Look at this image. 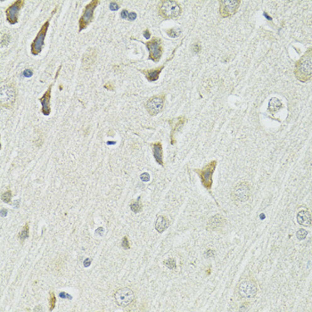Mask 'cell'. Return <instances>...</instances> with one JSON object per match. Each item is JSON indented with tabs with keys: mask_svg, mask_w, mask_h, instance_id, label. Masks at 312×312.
Masks as SVG:
<instances>
[{
	"mask_svg": "<svg viewBox=\"0 0 312 312\" xmlns=\"http://www.w3.org/2000/svg\"><path fill=\"white\" fill-rule=\"evenodd\" d=\"M294 75L301 82L310 80L312 77V49L309 48L296 63Z\"/></svg>",
	"mask_w": 312,
	"mask_h": 312,
	"instance_id": "obj_1",
	"label": "cell"
},
{
	"mask_svg": "<svg viewBox=\"0 0 312 312\" xmlns=\"http://www.w3.org/2000/svg\"><path fill=\"white\" fill-rule=\"evenodd\" d=\"M158 13L165 20L175 19L181 14V7L176 1L161 0L158 4Z\"/></svg>",
	"mask_w": 312,
	"mask_h": 312,
	"instance_id": "obj_2",
	"label": "cell"
},
{
	"mask_svg": "<svg viewBox=\"0 0 312 312\" xmlns=\"http://www.w3.org/2000/svg\"><path fill=\"white\" fill-rule=\"evenodd\" d=\"M56 11H57V6L54 9V11L52 12L51 17H50L49 19H48V20H47V21L42 25V27L40 28V30H39V31H38L37 37L34 38V40H33L32 43L30 45V50H31V54H32L33 55H39L40 52H41L42 49H43L45 38H46V35H47V32L48 28H49L50 20H51L52 16L54 15V14H55Z\"/></svg>",
	"mask_w": 312,
	"mask_h": 312,
	"instance_id": "obj_3",
	"label": "cell"
},
{
	"mask_svg": "<svg viewBox=\"0 0 312 312\" xmlns=\"http://www.w3.org/2000/svg\"><path fill=\"white\" fill-rule=\"evenodd\" d=\"M217 166V161H211L203 167L202 170H194L197 173L200 178L202 185L204 188L211 190L213 184V173Z\"/></svg>",
	"mask_w": 312,
	"mask_h": 312,
	"instance_id": "obj_4",
	"label": "cell"
},
{
	"mask_svg": "<svg viewBox=\"0 0 312 312\" xmlns=\"http://www.w3.org/2000/svg\"><path fill=\"white\" fill-rule=\"evenodd\" d=\"M16 92L12 85H2L0 88V104L4 108H11L14 104Z\"/></svg>",
	"mask_w": 312,
	"mask_h": 312,
	"instance_id": "obj_5",
	"label": "cell"
},
{
	"mask_svg": "<svg viewBox=\"0 0 312 312\" xmlns=\"http://www.w3.org/2000/svg\"><path fill=\"white\" fill-rule=\"evenodd\" d=\"M237 293L240 297L244 299H251L255 297L258 293L257 283L253 279H244L238 285Z\"/></svg>",
	"mask_w": 312,
	"mask_h": 312,
	"instance_id": "obj_6",
	"label": "cell"
},
{
	"mask_svg": "<svg viewBox=\"0 0 312 312\" xmlns=\"http://www.w3.org/2000/svg\"><path fill=\"white\" fill-rule=\"evenodd\" d=\"M99 4H100L99 0H92L86 6L82 16L79 20V31H81L84 29H86L88 26V24L93 21L94 11Z\"/></svg>",
	"mask_w": 312,
	"mask_h": 312,
	"instance_id": "obj_7",
	"label": "cell"
},
{
	"mask_svg": "<svg viewBox=\"0 0 312 312\" xmlns=\"http://www.w3.org/2000/svg\"><path fill=\"white\" fill-rule=\"evenodd\" d=\"M145 46H146L148 52H149L148 58L150 60L155 62V63L159 62L161 60V55H162V53H163V48H162V46H161V38L154 37L151 40L147 41L145 43Z\"/></svg>",
	"mask_w": 312,
	"mask_h": 312,
	"instance_id": "obj_8",
	"label": "cell"
},
{
	"mask_svg": "<svg viewBox=\"0 0 312 312\" xmlns=\"http://www.w3.org/2000/svg\"><path fill=\"white\" fill-rule=\"evenodd\" d=\"M241 4L240 0L219 1V14L222 18H228L236 14Z\"/></svg>",
	"mask_w": 312,
	"mask_h": 312,
	"instance_id": "obj_9",
	"label": "cell"
},
{
	"mask_svg": "<svg viewBox=\"0 0 312 312\" xmlns=\"http://www.w3.org/2000/svg\"><path fill=\"white\" fill-rule=\"evenodd\" d=\"M114 299L116 303L119 306L125 307L130 305L132 302L135 300V294L134 292L130 289V288H121L119 290L116 291V293H114Z\"/></svg>",
	"mask_w": 312,
	"mask_h": 312,
	"instance_id": "obj_10",
	"label": "cell"
},
{
	"mask_svg": "<svg viewBox=\"0 0 312 312\" xmlns=\"http://www.w3.org/2000/svg\"><path fill=\"white\" fill-rule=\"evenodd\" d=\"M164 101V95H159V96H152L145 104V108H146L148 113L152 115V116H155V115L160 113L161 112L162 108H163Z\"/></svg>",
	"mask_w": 312,
	"mask_h": 312,
	"instance_id": "obj_11",
	"label": "cell"
},
{
	"mask_svg": "<svg viewBox=\"0 0 312 312\" xmlns=\"http://www.w3.org/2000/svg\"><path fill=\"white\" fill-rule=\"evenodd\" d=\"M250 194H251L250 186L245 182H242L235 186L234 190L232 192V198L235 202L244 203L250 198Z\"/></svg>",
	"mask_w": 312,
	"mask_h": 312,
	"instance_id": "obj_12",
	"label": "cell"
},
{
	"mask_svg": "<svg viewBox=\"0 0 312 312\" xmlns=\"http://www.w3.org/2000/svg\"><path fill=\"white\" fill-rule=\"evenodd\" d=\"M25 4L24 0H16L14 1L11 6H9L6 10V20L10 24L14 25L18 22V14L19 11L22 9Z\"/></svg>",
	"mask_w": 312,
	"mask_h": 312,
	"instance_id": "obj_13",
	"label": "cell"
},
{
	"mask_svg": "<svg viewBox=\"0 0 312 312\" xmlns=\"http://www.w3.org/2000/svg\"><path fill=\"white\" fill-rule=\"evenodd\" d=\"M53 84L50 85L49 88L47 89L42 97L39 98V102L42 104L41 112L45 116H48L51 113V107H50V101H51V93H52Z\"/></svg>",
	"mask_w": 312,
	"mask_h": 312,
	"instance_id": "obj_14",
	"label": "cell"
},
{
	"mask_svg": "<svg viewBox=\"0 0 312 312\" xmlns=\"http://www.w3.org/2000/svg\"><path fill=\"white\" fill-rule=\"evenodd\" d=\"M164 67L165 64H163V65H161L159 67H157V68L151 69V70H140V72H142L143 74L145 76L148 81L153 82V81H156L159 79L160 73L164 69Z\"/></svg>",
	"mask_w": 312,
	"mask_h": 312,
	"instance_id": "obj_15",
	"label": "cell"
},
{
	"mask_svg": "<svg viewBox=\"0 0 312 312\" xmlns=\"http://www.w3.org/2000/svg\"><path fill=\"white\" fill-rule=\"evenodd\" d=\"M170 122V126H171V133H170V140H171V144L174 145L175 144V139H174V135L175 133L178 130H179L181 127L183 126L186 122V118L181 116V117H178L177 119H174V120H171V121H169Z\"/></svg>",
	"mask_w": 312,
	"mask_h": 312,
	"instance_id": "obj_16",
	"label": "cell"
},
{
	"mask_svg": "<svg viewBox=\"0 0 312 312\" xmlns=\"http://www.w3.org/2000/svg\"><path fill=\"white\" fill-rule=\"evenodd\" d=\"M152 148H153V157L156 161V162L161 166H164V163H163V150H162L161 143H153V144H152Z\"/></svg>",
	"mask_w": 312,
	"mask_h": 312,
	"instance_id": "obj_17",
	"label": "cell"
},
{
	"mask_svg": "<svg viewBox=\"0 0 312 312\" xmlns=\"http://www.w3.org/2000/svg\"><path fill=\"white\" fill-rule=\"evenodd\" d=\"M311 221V213L309 211H300L297 214V222L301 226L310 227Z\"/></svg>",
	"mask_w": 312,
	"mask_h": 312,
	"instance_id": "obj_18",
	"label": "cell"
},
{
	"mask_svg": "<svg viewBox=\"0 0 312 312\" xmlns=\"http://www.w3.org/2000/svg\"><path fill=\"white\" fill-rule=\"evenodd\" d=\"M170 220L167 219L166 217H164V216H159L157 218V219H156V222H155V229L157 230L158 233L161 234V233H163L165 230L170 227Z\"/></svg>",
	"mask_w": 312,
	"mask_h": 312,
	"instance_id": "obj_19",
	"label": "cell"
},
{
	"mask_svg": "<svg viewBox=\"0 0 312 312\" xmlns=\"http://www.w3.org/2000/svg\"><path fill=\"white\" fill-rule=\"evenodd\" d=\"M223 223H224V219L222 218V216L219 215V214H217V215L213 216L211 219L209 220L208 229L210 230L219 229V227H222Z\"/></svg>",
	"mask_w": 312,
	"mask_h": 312,
	"instance_id": "obj_20",
	"label": "cell"
},
{
	"mask_svg": "<svg viewBox=\"0 0 312 312\" xmlns=\"http://www.w3.org/2000/svg\"><path fill=\"white\" fill-rule=\"evenodd\" d=\"M282 107H283V104L279 99L276 98V97L270 99V101L268 103V111L271 113H275V112H278Z\"/></svg>",
	"mask_w": 312,
	"mask_h": 312,
	"instance_id": "obj_21",
	"label": "cell"
},
{
	"mask_svg": "<svg viewBox=\"0 0 312 312\" xmlns=\"http://www.w3.org/2000/svg\"><path fill=\"white\" fill-rule=\"evenodd\" d=\"M94 59H95V55H93L92 52H88L86 55H84V57H83V64L85 66L91 65L94 63Z\"/></svg>",
	"mask_w": 312,
	"mask_h": 312,
	"instance_id": "obj_22",
	"label": "cell"
},
{
	"mask_svg": "<svg viewBox=\"0 0 312 312\" xmlns=\"http://www.w3.org/2000/svg\"><path fill=\"white\" fill-rule=\"evenodd\" d=\"M130 209H131L132 211L135 212V213H138L142 211V204L140 203V197H138L137 202L130 204Z\"/></svg>",
	"mask_w": 312,
	"mask_h": 312,
	"instance_id": "obj_23",
	"label": "cell"
},
{
	"mask_svg": "<svg viewBox=\"0 0 312 312\" xmlns=\"http://www.w3.org/2000/svg\"><path fill=\"white\" fill-rule=\"evenodd\" d=\"M29 229H30V227H29V224L28 223H26L25 224V226L23 227V229L20 232V234H19V239L21 240L22 242H23L27 237H29Z\"/></svg>",
	"mask_w": 312,
	"mask_h": 312,
	"instance_id": "obj_24",
	"label": "cell"
},
{
	"mask_svg": "<svg viewBox=\"0 0 312 312\" xmlns=\"http://www.w3.org/2000/svg\"><path fill=\"white\" fill-rule=\"evenodd\" d=\"M163 264H164L167 268H170V269H172V270H175L176 268H177V264H176L175 260L172 259V258H170V259L164 260Z\"/></svg>",
	"mask_w": 312,
	"mask_h": 312,
	"instance_id": "obj_25",
	"label": "cell"
},
{
	"mask_svg": "<svg viewBox=\"0 0 312 312\" xmlns=\"http://www.w3.org/2000/svg\"><path fill=\"white\" fill-rule=\"evenodd\" d=\"M11 198H12L11 190H7V191L5 192L4 194H2V195H1L2 201L6 203H10V202H11Z\"/></svg>",
	"mask_w": 312,
	"mask_h": 312,
	"instance_id": "obj_26",
	"label": "cell"
},
{
	"mask_svg": "<svg viewBox=\"0 0 312 312\" xmlns=\"http://www.w3.org/2000/svg\"><path fill=\"white\" fill-rule=\"evenodd\" d=\"M49 305H50V311L54 310L55 305H56V297H55L54 292H51V293H50Z\"/></svg>",
	"mask_w": 312,
	"mask_h": 312,
	"instance_id": "obj_27",
	"label": "cell"
},
{
	"mask_svg": "<svg viewBox=\"0 0 312 312\" xmlns=\"http://www.w3.org/2000/svg\"><path fill=\"white\" fill-rule=\"evenodd\" d=\"M10 41V35L8 33H5V34H2L1 35V47H5V46H7L8 43Z\"/></svg>",
	"mask_w": 312,
	"mask_h": 312,
	"instance_id": "obj_28",
	"label": "cell"
},
{
	"mask_svg": "<svg viewBox=\"0 0 312 312\" xmlns=\"http://www.w3.org/2000/svg\"><path fill=\"white\" fill-rule=\"evenodd\" d=\"M166 33L171 37V38H178L180 35V30H177V29H170V30H167Z\"/></svg>",
	"mask_w": 312,
	"mask_h": 312,
	"instance_id": "obj_29",
	"label": "cell"
},
{
	"mask_svg": "<svg viewBox=\"0 0 312 312\" xmlns=\"http://www.w3.org/2000/svg\"><path fill=\"white\" fill-rule=\"evenodd\" d=\"M307 235H308V232H307L305 229H299L297 232H296V236L299 240H303L306 238Z\"/></svg>",
	"mask_w": 312,
	"mask_h": 312,
	"instance_id": "obj_30",
	"label": "cell"
},
{
	"mask_svg": "<svg viewBox=\"0 0 312 312\" xmlns=\"http://www.w3.org/2000/svg\"><path fill=\"white\" fill-rule=\"evenodd\" d=\"M121 246L123 247L125 250L130 249V245H129V239H128V236H124L123 237L122 242H121Z\"/></svg>",
	"mask_w": 312,
	"mask_h": 312,
	"instance_id": "obj_31",
	"label": "cell"
},
{
	"mask_svg": "<svg viewBox=\"0 0 312 312\" xmlns=\"http://www.w3.org/2000/svg\"><path fill=\"white\" fill-rule=\"evenodd\" d=\"M204 255H205V258H214L215 257V255H216V252H215V251L214 250H212V249H208L206 252H205V253H204Z\"/></svg>",
	"mask_w": 312,
	"mask_h": 312,
	"instance_id": "obj_32",
	"label": "cell"
},
{
	"mask_svg": "<svg viewBox=\"0 0 312 312\" xmlns=\"http://www.w3.org/2000/svg\"><path fill=\"white\" fill-rule=\"evenodd\" d=\"M119 8H120V6L118 5V3L116 1H112L110 3V9L112 11H117V10H119Z\"/></svg>",
	"mask_w": 312,
	"mask_h": 312,
	"instance_id": "obj_33",
	"label": "cell"
},
{
	"mask_svg": "<svg viewBox=\"0 0 312 312\" xmlns=\"http://www.w3.org/2000/svg\"><path fill=\"white\" fill-rule=\"evenodd\" d=\"M59 296H60L61 298H63V299H68V300H71L72 299V296L70 295L69 293H67L65 292H61L60 293H59Z\"/></svg>",
	"mask_w": 312,
	"mask_h": 312,
	"instance_id": "obj_34",
	"label": "cell"
},
{
	"mask_svg": "<svg viewBox=\"0 0 312 312\" xmlns=\"http://www.w3.org/2000/svg\"><path fill=\"white\" fill-rule=\"evenodd\" d=\"M193 51L194 53H199L201 51V45L199 44V42H196L193 45Z\"/></svg>",
	"mask_w": 312,
	"mask_h": 312,
	"instance_id": "obj_35",
	"label": "cell"
},
{
	"mask_svg": "<svg viewBox=\"0 0 312 312\" xmlns=\"http://www.w3.org/2000/svg\"><path fill=\"white\" fill-rule=\"evenodd\" d=\"M104 88H106L107 90H109V91H113L114 90V86H113V84L112 82H107V83H105L104 84Z\"/></svg>",
	"mask_w": 312,
	"mask_h": 312,
	"instance_id": "obj_36",
	"label": "cell"
},
{
	"mask_svg": "<svg viewBox=\"0 0 312 312\" xmlns=\"http://www.w3.org/2000/svg\"><path fill=\"white\" fill-rule=\"evenodd\" d=\"M140 178H141V179H142L143 181H145V182H147V181H149V179H150V176H149L148 173H143L142 175L140 176Z\"/></svg>",
	"mask_w": 312,
	"mask_h": 312,
	"instance_id": "obj_37",
	"label": "cell"
},
{
	"mask_svg": "<svg viewBox=\"0 0 312 312\" xmlns=\"http://www.w3.org/2000/svg\"><path fill=\"white\" fill-rule=\"evenodd\" d=\"M32 74H33V72L31 70H25V71H23V75H24L25 77H27V78L31 77L32 76Z\"/></svg>",
	"mask_w": 312,
	"mask_h": 312,
	"instance_id": "obj_38",
	"label": "cell"
},
{
	"mask_svg": "<svg viewBox=\"0 0 312 312\" xmlns=\"http://www.w3.org/2000/svg\"><path fill=\"white\" fill-rule=\"evenodd\" d=\"M128 18H129V21H134V20L137 18V14H136V13H133V12H132V13H129Z\"/></svg>",
	"mask_w": 312,
	"mask_h": 312,
	"instance_id": "obj_39",
	"label": "cell"
},
{
	"mask_svg": "<svg viewBox=\"0 0 312 312\" xmlns=\"http://www.w3.org/2000/svg\"><path fill=\"white\" fill-rule=\"evenodd\" d=\"M91 262H92V260H91V259H90V258L86 259V260H84V267H85V268H88V267H89V266H90V264H91Z\"/></svg>",
	"mask_w": 312,
	"mask_h": 312,
	"instance_id": "obj_40",
	"label": "cell"
},
{
	"mask_svg": "<svg viewBox=\"0 0 312 312\" xmlns=\"http://www.w3.org/2000/svg\"><path fill=\"white\" fill-rule=\"evenodd\" d=\"M121 17L122 19H128V17H129V12L127 11V10H123V11L121 12Z\"/></svg>",
	"mask_w": 312,
	"mask_h": 312,
	"instance_id": "obj_41",
	"label": "cell"
},
{
	"mask_svg": "<svg viewBox=\"0 0 312 312\" xmlns=\"http://www.w3.org/2000/svg\"><path fill=\"white\" fill-rule=\"evenodd\" d=\"M104 232V227H102L96 230V235H99V236H103Z\"/></svg>",
	"mask_w": 312,
	"mask_h": 312,
	"instance_id": "obj_42",
	"label": "cell"
},
{
	"mask_svg": "<svg viewBox=\"0 0 312 312\" xmlns=\"http://www.w3.org/2000/svg\"><path fill=\"white\" fill-rule=\"evenodd\" d=\"M144 36H145V38H146V39H149V38H150V37H151V33L149 31V30H145L144 31Z\"/></svg>",
	"mask_w": 312,
	"mask_h": 312,
	"instance_id": "obj_43",
	"label": "cell"
},
{
	"mask_svg": "<svg viewBox=\"0 0 312 312\" xmlns=\"http://www.w3.org/2000/svg\"><path fill=\"white\" fill-rule=\"evenodd\" d=\"M6 214H7V211L5 209H2L1 210V217H5V216H6Z\"/></svg>",
	"mask_w": 312,
	"mask_h": 312,
	"instance_id": "obj_44",
	"label": "cell"
}]
</instances>
